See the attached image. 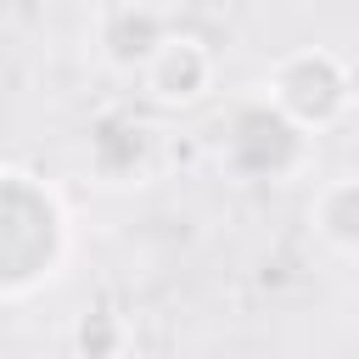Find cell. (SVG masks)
Wrapping results in <instances>:
<instances>
[{"label": "cell", "instance_id": "6da1fadb", "mask_svg": "<svg viewBox=\"0 0 359 359\" xmlns=\"http://www.w3.org/2000/svg\"><path fill=\"white\" fill-rule=\"evenodd\" d=\"M264 95L297 129H314L320 135V129H331V123L348 118V107H353V73H348V62L337 50L309 45V50H292V56L275 62Z\"/></svg>", "mask_w": 359, "mask_h": 359}, {"label": "cell", "instance_id": "7a4b0ae2", "mask_svg": "<svg viewBox=\"0 0 359 359\" xmlns=\"http://www.w3.org/2000/svg\"><path fill=\"white\" fill-rule=\"evenodd\" d=\"M140 90H146V101L163 107V112L196 107V101L213 90V50H208L196 34H174V28H168V39H163V45L146 56V67H140Z\"/></svg>", "mask_w": 359, "mask_h": 359}, {"label": "cell", "instance_id": "3957f363", "mask_svg": "<svg viewBox=\"0 0 359 359\" xmlns=\"http://www.w3.org/2000/svg\"><path fill=\"white\" fill-rule=\"evenodd\" d=\"M163 39H168V22H163L157 6H118V11L107 17V28H101V50H107V62L123 67V73L146 67V56H151Z\"/></svg>", "mask_w": 359, "mask_h": 359}, {"label": "cell", "instance_id": "277c9868", "mask_svg": "<svg viewBox=\"0 0 359 359\" xmlns=\"http://www.w3.org/2000/svg\"><path fill=\"white\" fill-rule=\"evenodd\" d=\"M309 219H314V230H320L337 252H359V174L331 180V185L314 196Z\"/></svg>", "mask_w": 359, "mask_h": 359}, {"label": "cell", "instance_id": "5b68a950", "mask_svg": "<svg viewBox=\"0 0 359 359\" xmlns=\"http://www.w3.org/2000/svg\"><path fill=\"white\" fill-rule=\"evenodd\" d=\"M123 342H129V331H123V320H118V314H84V320L73 325V348H79V353H90V359L118 353Z\"/></svg>", "mask_w": 359, "mask_h": 359}, {"label": "cell", "instance_id": "8992f818", "mask_svg": "<svg viewBox=\"0 0 359 359\" xmlns=\"http://www.w3.org/2000/svg\"><path fill=\"white\" fill-rule=\"evenodd\" d=\"M84 6H101V0H84Z\"/></svg>", "mask_w": 359, "mask_h": 359}]
</instances>
